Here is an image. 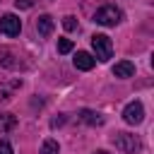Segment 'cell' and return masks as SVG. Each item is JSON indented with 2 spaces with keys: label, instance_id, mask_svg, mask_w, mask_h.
Listing matches in <instances>:
<instances>
[{
  "label": "cell",
  "instance_id": "6da1fadb",
  "mask_svg": "<svg viewBox=\"0 0 154 154\" xmlns=\"http://www.w3.org/2000/svg\"><path fill=\"white\" fill-rule=\"evenodd\" d=\"M120 17H123V12H120L116 5H103V7L96 10L94 22L101 24V26H116V24L120 22Z\"/></svg>",
  "mask_w": 154,
  "mask_h": 154
},
{
  "label": "cell",
  "instance_id": "7a4b0ae2",
  "mask_svg": "<svg viewBox=\"0 0 154 154\" xmlns=\"http://www.w3.org/2000/svg\"><path fill=\"white\" fill-rule=\"evenodd\" d=\"M91 48H94V53H96V58L101 63L111 60V55H113V43H111V38L106 34H94L91 36Z\"/></svg>",
  "mask_w": 154,
  "mask_h": 154
},
{
  "label": "cell",
  "instance_id": "3957f363",
  "mask_svg": "<svg viewBox=\"0 0 154 154\" xmlns=\"http://www.w3.org/2000/svg\"><path fill=\"white\" fill-rule=\"evenodd\" d=\"M113 142H116V147H118L120 152H125V154H137V152L142 149L140 137H137V135H130V132H118V135L113 137Z\"/></svg>",
  "mask_w": 154,
  "mask_h": 154
},
{
  "label": "cell",
  "instance_id": "277c9868",
  "mask_svg": "<svg viewBox=\"0 0 154 154\" xmlns=\"http://www.w3.org/2000/svg\"><path fill=\"white\" fill-rule=\"evenodd\" d=\"M123 120L128 125H140L144 120V106L140 101H130L125 108H123Z\"/></svg>",
  "mask_w": 154,
  "mask_h": 154
},
{
  "label": "cell",
  "instance_id": "5b68a950",
  "mask_svg": "<svg viewBox=\"0 0 154 154\" xmlns=\"http://www.w3.org/2000/svg\"><path fill=\"white\" fill-rule=\"evenodd\" d=\"M19 31H22V22H19L17 14L7 12V14L0 17V34H5V36H19Z\"/></svg>",
  "mask_w": 154,
  "mask_h": 154
},
{
  "label": "cell",
  "instance_id": "8992f818",
  "mask_svg": "<svg viewBox=\"0 0 154 154\" xmlns=\"http://www.w3.org/2000/svg\"><path fill=\"white\" fill-rule=\"evenodd\" d=\"M94 65H96V58H94L91 53H87V51H77V53H75V67H77V70H84V72H87V70H91Z\"/></svg>",
  "mask_w": 154,
  "mask_h": 154
},
{
  "label": "cell",
  "instance_id": "52a82bcc",
  "mask_svg": "<svg viewBox=\"0 0 154 154\" xmlns=\"http://www.w3.org/2000/svg\"><path fill=\"white\" fill-rule=\"evenodd\" d=\"M53 17L51 14H41L38 19H36V29H38V36H51L53 34Z\"/></svg>",
  "mask_w": 154,
  "mask_h": 154
},
{
  "label": "cell",
  "instance_id": "ba28073f",
  "mask_svg": "<svg viewBox=\"0 0 154 154\" xmlns=\"http://www.w3.org/2000/svg\"><path fill=\"white\" fill-rule=\"evenodd\" d=\"M113 75L116 77H132L135 75V65L130 60H120V63L113 65Z\"/></svg>",
  "mask_w": 154,
  "mask_h": 154
},
{
  "label": "cell",
  "instance_id": "9c48e42d",
  "mask_svg": "<svg viewBox=\"0 0 154 154\" xmlns=\"http://www.w3.org/2000/svg\"><path fill=\"white\" fill-rule=\"evenodd\" d=\"M79 120H82V123H87V125H101V123H103V118H101L99 113L89 111V108L79 111Z\"/></svg>",
  "mask_w": 154,
  "mask_h": 154
},
{
  "label": "cell",
  "instance_id": "30bf717a",
  "mask_svg": "<svg viewBox=\"0 0 154 154\" xmlns=\"http://www.w3.org/2000/svg\"><path fill=\"white\" fill-rule=\"evenodd\" d=\"M17 128V116L12 113H0V132H10Z\"/></svg>",
  "mask_w": 154,
  "mask_h": 154
},
{
  "label": "cell",
  "instance_id": "8fae6325",
  "mask_svg": "<svg viewBox=\"0 0 154 154\" xmlns=\"http://www.w3.org/2000/svg\"><path fill=\"white\" fill-rule=\"evenodd\" d=\"M41 154H60V144H58L55 140H43Z\"/></svg>",
  "mask_w": 154,
  "mask_h": 154
},
{
  "label": "cell",
  "instance_id": "7c38bea8",
  "mask_svg": "<svg viewBox=\"0 0 154 154\" xmlns=\"http://www.w3.org/2000/svg\"><path fill=\"white\" fill-rule=\"evenodd\" d=\"M72 48H75V43H72L70 38H60V41H58V53H70Z\"/></svg>",
  "mask_w": 154,
  "mask_h": 154
},
{
  "label": "cell",
  "instance_id": "4fadbf2b",
  "mask_svg": "<svg viewBox=\"0 0 154 154\" xmlns=\"http://www.w3.org/2000/svg\"><path fill=\"white\" fill-rule=\"evenodd\" d=\"M63 26H65L67 31H75V29H77V19H75L72 14H67V17H63Z\"/></svg>",
  "mask_w": 154,
  "mask_h": 154
},
{
  "label": "cell",
  "instance_id": "5bb4252c",
  "mask_svg": "<svg viewBox=\"0 0 154 154\" xmlns=\"http://www.w3.org/2000/svg\"><path fill=\"white\" fill-rule=\"evenodd\" d=\"M0 154H14V149L7 140H0Z\"/></svg>",
  "mask_w": 154,
  "mask_h": 154
},
{
  "label": "cell",
  "instance_id": "9a60e30c",
  "mask_svg": "<svg viewBox=\"0 0 154 154\" xmlns=\"http://www.w3.org/2000/svg\"><path fill=\"white\" fill-rule=\"evenodd\" d=\"M14 5H17V10H29L34 5V0H14Z\"/></svg>",
  "mask_w": 154,
  "mask_h": 154
},
{
  "label": "cell",
  "instance_id": "2e32d148",
  "mask_svg": "<svg viewBox=\"0 0 154 154\" xmlns=\"http://www.w3.org/2000/svg\"><path fill=\"white\" fill-rule=\"evenodd\" d=\"M63 123H65V118H53V123H51V125H53V128H58V125H63Z\"/></svg>",
  "mask_w": 154,
  "mask_h": 154
},
{
  "label": "cell",
  "instance_id": "e0dca14e",
  "mask_svg": "<svg viewBox=\"0 0 154 154\" xmlns=\"http://www.w3.org/2000/svg\"><path fill=\"white\" fill-rule=\"evenodd\" d=\"M94 154H108V152H103V149H99V152H94Z\"/></svg>",
  "mask_w": 154,
  "mask_h": 154
}]
</instances>
